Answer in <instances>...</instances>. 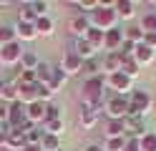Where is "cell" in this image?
<instances>
[{"label": "cell", "mask_w": 156, "mask_h": 151, "mask_svg": "<svg viewBox=\"0 0 156 151\" xmlns=\"http://www.w3.org/2000/svg\"><path fill=\"white\" fill-rule=\"evenodd\" d=\"M103 88H106L103 76H91V78H86L83 86H81V101H83V106L98 108L101 101H103Z\"/></svg>", "instance_id": "obj_1"}, {"label": "cell", "mask_w": 156, "mask_h": 151, "mask_svg": "<svg viewBox=\"0 0 156 151\" xmlns=\"http://www.w3.org/2000/svg\"><path fill=\"white\" fill-rule=\"evenodd\" d=\"M88 18H91V28L103 30V33L113 30L116 23H119V15H116L113 8H96L93 13H88Z\"/></svg>", "instance_id": "obj_2"}, {"label": "cell", "mask_w": 156, "mask_h": 151, "mask_svg": "<svg viewBox=\"0 0 156 151\" xmlns=\"http://www.w3.org/2000/svg\"><path fill=\"white\" fill-rule=\"evenodd\" d=\"M151 108V93L149 91H144V88H133L131 91V96H129V113L126 116H146V111Z\"/></svg>", "instance_id": "obj_3"}, {"label": "cell", "mask_w": 156, "mask_h": 151, "mask_svg": "<svg viewBox=\"0 0 156 151\" xmlns=\"http://www.w3.org/2000/svg\"><path fill=\"white\" fill-rule=\"evenodd\" d=\"M103 111H106V116H108V121L126 118V113H129V96L111 93L108 98H106V103H103Z\"/></svg>", "instance_id": "obj_4"}, {"label": "cell", "mask_w": 156, "mask_h": 151, "mask_svg": "<svg viewBox=\"0 0 156 151\" xmlns=\"http://www.w3.org/2000/svg\"><path fill=\"white\" fill-rule=\"evenodd\" d=\"M106 83H108V88L113 91V93H119V96H131V91H133L131 88L133 81L126 73H121V70H119V73H111L108 78H106Z\"/></svg>", "instance_id": "obj_5"}, {"label": "cell", "mask_w": 156, "mask_h": 151, "mask_svg": "<svg viewBox=\"0 0 156 151\" xmlns=\"http://www.w3.org/2000/svg\"><path fill=\"white\" fill-rule=\"evenodd\" d=\"M20 56H23L20 40H13V43H8V45L0 48V66H15V63H20Z\"/></svg>", "instance_id": "obj_6"}, {"label": "cell", "mask_w": 156, "mask_h": 151, "mask_svg": "<svg viewBox=\"0 0 156 151\" xmlns=\"http://www.w3.org/2000/svg\"><path fill=\"white\" fill-rule=\"evenodd\" d=\"M63 70V73L71 78V76H76V73H81V68H83V58L78 56V53H73V50H68V53H63V58H61V66H58Z\"/></svg>", "instance_id": "obj_7"}, {"label": "cell", "mask_w": 156, "mask_h": 151, "mask_svg": "<svg viewBox=\"0 0 156 151\" xmlns=\"http://www.w3.org/2000/svg\"><path fill=\"white\" fill-rule=\"evenodd\" d=\"M123 128H126V131H123V136H126V138H141L146 131H149V128H146L144 116H136V118L126 116V118H123Z\"/></svg>", "instance_id": "obj_8"}, {"label": "cell", "mask_w": 156, "mask_h": 151, "mask_svg": "<svg viewBox=\"0 0 156 151\" xmlns=\"http://www.w3.org/2000/svg\"><path fill=\"white\" fill-rule=\"evenodd\" d=\"M25 121H28V116H25V106L20 101L8 106V124H10V128H20Z\"/></svg>", "instance_id": "obj_9"}, {"label": "cell", "mask_w": 156, "mask_h": 151, "mask_svg": "<svg viewBox=\"0 0 156 151\" xmlns=\"http://www.w3.org/2000/svg\"><path fill=\"white\" fill-rule=\"evenodd\" d=\"M68 28H71V33L73 35H78V38H86V33L91 30V18H88V13H78L71 23H68Z\"/></svg>", "instance_id": "obj_10"}, {"label": "cell", "mask_w": 156, "mask_h": 151, "mask_svg": "<svg viewBox=\"0 0 156 151\" xmlns=\"http://www.w3.org/2000/svg\"><path fill=\"white\" fill-rule=\"evenodd\" d=\"M121 43H123V28H113L103 38V50H108V53H119Z\"/></svg>", "instance_id": "obj_11"}, {"label": "cell", "mask_w": 156, "mask_h": 151, "mask_svg": "<svg viewBox=\"0 0 156 151\" xmlns=\"http://www.w3.org/2000/svg\"><path fill=\"white\" fill-rule=\"evenodd\" d=\"M25 116H28L30 124H43L45 121V103L43 101H35V103L25 106Z\"/></svg>", "instance_id": "obj_12"}, {"label": "cell", "mask_w": 156, "mask_h": 151, "mask_svg": "<svg viewBox=\"0 0 156 151\" xmlns=\"http://www.w3.org/2000/svg\"><path fill=\"white\" fill-rule=\"evenodd\" d=\"M98 116H101V111H98V108L83 106V111H81V116H78V121H81V126H83V128H93L96 124H98Z\"/></svg>", "instance_id": "obj_13"}, {"label": "cell", "mask_w": 156, "mask_h": 151, "mask_svg": "<svg viewBox=\"0 0 156 151\" xmlns=\"http://www.w3.org/2000/svg\"><path fill=\"white\" fill-rule=\"evenodd\" d=\"M133 60L139 66H146V63H154L156 60V50H151L149 45H136V50H133Z\"/></svg>", "instance_id": "obj_14"}, {"label": "cell", "mask_w": 156, "mask_h": 151, "mask_svg": "<svg viewBox=\"0 0 156 151\" xmlns=\"http://www.w3.org/2000/svg\"><path fill=\"white\" fill-rule=\"evenodd\" d=\"M18 101L23 106H30L38 101V93H35V83L33 86H25V83H18Z\"/></svg>", "instance_id": "obj_15"}, {"label": "cell", "mask_w": 156, "mask_h": 151, "mask_svg": "<svg viewBox=\"0 0 156 151\" xmlns=\"http://www.w3.org/2000/svg\"><path fill=\"white\" fill-rule=\"evenodd\" d=\"M8 149H13V151H23L25 146H28V141H25V134L20 128H13L10 134H8V144H5Z\"/></svg>", "instance_id": "obj_16"}, {"label": "cell", "mask_w": 156, "mask_h": 151, "mask_svg": "<svg viewBox=\"0 0 156 151\" xmlns=\"http://www.w3.org/2000/svg\"><path fill=\"white\" fill-rule=\"evenodd\" d=\"M15 38H18V40H35V38H38V30H35L33 23H20V20H18Z\"/></svg>", "instance_id": "obj_17"}, {"label": "cell", "mask_w": 156, "mask_h": 151, "mask_svg": "<svg viewBox=\"0 0 156 151\" xmlns=\"http://www.w3.org/2000/svg\"><path fill=\"white\" fill-rule=\"evenodd\" d=\"M73 53H78L83 60H88V58H93L96 56V50L91 48V43L86 38H76V45H73Z\"/></svg>", "instance_id": "obj_18"}, {"label": "cell", "mask_w": 156, "mask_h": 151, "mask_svg": "<svg viewBox=\"0 0 156 151\" xmlns=\"http://www.w3.org/2000/svg\"><path fill=\"white\" fill-rule=\"evenodd\" d=\"M121 53H106V58H103V68H106V73H119L121 70Z\"/></svg>", "instance_id": "obj_19"}, {"label": "cell", "mask_w": 156, "mask_h": 151, "mask_svg": "<svg viewBox=\"0 0 156 151\" xmlns=\"http://www.w3.org/2000/svg\"><path fill=\"white\" fill-rule=\"evenodd\" d=\"M113 10H116V15L123 18V20H131L133 18V3H131V0H116Z\"/></svg>", "instance_id": "obj_20"}, {"label": "cell", "mask_w": 156, "mask_h": 151, "mask_svg": "<svg viewBox=\"0 0 156 151\" xmlns=\"http://www.w3.org/2000/svg\"><path fill=\"white\" fill-rule=\"evenodd\" d=\"M121 58H123V56H121ZM139 70H141V66L133 60V56H126V58L121 60V73H126L131 81H133L136 76H139Z\"/></svg>", "instance_id": "obj_21"}, {"label": "cell", "mask_w": 156, "mask_h": 151, "mask_svg": "<svg viewBox=\"0 0 156 151\" xmlns=\"http://www.w3.org/2000/svg\"><path fill=\"white\" fill-rule=\"evenodd\" d=\"M51 76H53V66L41 60L38 68H35V81H38V83H43V86H48V83H51Z\"/></svg>", "instance_id": "obj_22"}, {"label": "cell", "mask_w": 156, "mask_h": 151, "mask_svg": "<svg viewBox=\"0 0 156 151\" xmlns=\"http://www.w3.org/2000/svg\"><path fill=\"white\" fill-rule=\"evenodd\" d=\"M38 63H41V58H38L33 50H23V56H20V70H35Z\"/></svg>", "instance_id": "obj_23"}, {"label": "cell", "mask_w": 156, "mask_h": 151, "mask_svg": "<svg viewBox=\"0 0 156 151\" xmlns=\"http://www.w3.org/2000/svg\"><path fill=\"white\" fill-rule=\"evenodd\" d=\"M103 38H106V33L103 30H96V28H91L88 33H86V40L91 43L93 50H103Z\"/></svg>", "instance_id": "obj_24"}, {"label": "cell", "mask_w": 156, "mask_h": 151, "mask_svg": "<svg viewBox=\"0 0 156 151\" xmlns=\"http://www.w3.org/2000/svg\"><path fill=\"white\" fill-rule=\"evenodd\" d=\"M66 81H68V76L63 73L61 68H53V76H51V83H48V88L53 91V93H58L63 86H66Z\"/></svg>", "instance_id": "obj_25"}, {"label": "cell", "mask_w": 156, "mask_h": 151, "mask_svg": "<svg viewBox=\"0 0 156 151\" xmlns=\"http://www.w3.org/2000/svg\"><path fill=\"white\" fill-rule=\"evenodd\" d=\"M41 128H43V134H53V136H58V138H61V134H63L66 124H63V118H58V121H43V124H41Z\"/></svg>", "instance_id": "obj_26"}, {"label": "cell", "mask_w": 156, "mask_h": 151, "mask_svg": "<svg viewBox=\"0 0 156 151\" xmlns=\"http://www.w3.org/2000/svg\"><path fill=\"white\" fill-rule=\"evenodd\" d=\"M123 38L131 40L133 45H141L144 43V30L139 25H129V28H123Z\"/></svg>", "instance_id": "obj_27"}, {"label": "cell", "mask_w": 156, "mask_h": 151, "mask_svg": "<svg viewBox=\"0 0 156 151\" xmlns=\"http://www.w3.org/2000/svg\"><path fill=\"white\" fill-rule=\"evenodd\" d=\"M53 20L51 15H43V18H38L35 20V30H38V35H53Z\"/></svg>", "instance_id": "obj_28"}, {"label": "cell", "mask_w": 156, "mask_h": 151, "mask_svg": "<svg viewBox=\"0 0 156 151\" xmlns=\"http://www.w3.org/2000/svg\"><path fill=\"white\" fill-rule=\"evenodd\" d=\"M41 151H61V138L53 134H43L41 138Z\"/></svg>", "instance_id": "obj_29"}, {"label": "cell", "mask_w": 156, "mask_h": 151, "mask_svg": "<svg viewBox=\"0 0 156 151\" xmlns=\"http://www.w3.org/2000/svg\"><path fill=\"white\" fill-rule=\"evenodd\" d=\"M139 28L144 30V33H156V10H149V13L141 18Z\"/></svg>", "instance_id": "obj_30"}, {"label": "cell", "mask_w": 156, "mask_h": 151, "mask_svg": "<svg viewBox=\"0 0 156 151\" xmlns=\"http://www.w3.org/2000/svg\"><path fill=\"white\" fill-rule=\"evenodd\" d=\"M35 20H38V13L33 10V3H23L20 5V23H33L35 25Z\"/></svg>", "instance_id": "obj_31"}, {"label": "cell", "mask_w": 156, "mask_h": 151, "mask_svg": "<svg viewBox=\"0 0 156 151\" xmlns=\"http://www.w3.org/2000/svg\"><path fill=\"white\" fill-rule=\"evenodd\" d=\"M123 118L121 121H108L106 124V138H116V136H123Z\"/></svg>", "instance_id": "obj_32"}, {"label": "cell", "mask_w": 156, "mask_h": 151, "mask_svg": "<svg viewBox=\"0 0 156 151\" xmlns=\"http://www.w3.org/2000/svg\"><path fill=\"white\" fill-rule=\"evenodd\" d=\"M139 146H141V151H156V134L154 131H146L139 138Z\"/></svg>", "instance_id": "obj_33"}, {"label": "cell", "mask_w": 156, "mask_h": 151, "mask_svg": "<svg viewBox=\"0 0 156 151\" xmlns=\"http://www.w3.org/2000/svg\"><path fill=\"white\" fill-rule=\"evenodd\" d=\"M126 136H116V138H106V144H103V151H123L126 146Z\"/></svg>", "instance_id": "obj_34"}, {"label": "cell", "mask_w": 156, "mask_h": 151, "mask_svg": "<svg viewBox=\"0 0 156 151\" xmlns=\"http://www.w3.org/2000/svg\"><path fill=\"white\" fill-rule=\"evenodd\" d=\"M13 40H18V38H15V28H10V25H0V48L8 45V43H13Z\"/></svg>", "instance_id": "obj_35"}, {"label": "cell", "mask_w": 156, "mask_h": 151, "mask_svg": "<svg viewBox=\"0 0 156 151\" xmlns=\"http://www.w3.org/2000/svg\"><path fill=\"white\" fill-rule=\"evenodd\" d=\"M8 101V106L10 103H15L18 101V83L13 86V83H5V93H3V103Z\"/></svg>", "instance_id": "obj_36"}, {"label": "cell", "mask_w": 156, "mask_h": 151, "mask_svg": "<svg viewBox=\"0 0 156 151\" xmlns=\"http://www.w3.org/2000/svg\"><path fill=\"white\" fill-rule=\"evenodd\" d=\"M35 93H38V101H43V103H51V98H53V91L43 83H35Z\"/></svg>", "instance_id": "obj_37"}, {"label": "cell", "mask_w": 156, "mask_h": 151, "mask_svg": "<svg viewBox=\"0 0 156 151\" xmlns=\"http://www.w3.org/2000/svg\"><path fill=\"white\" fill-rule=\"evenodd\" d=\"M81 70H86V73H88V78L91 76H98V70H101V63L96 58H88V60H83V68Z\"/></svg>", "instance_id": "obj_38"}, {"label": "cell", "mask_w": 156, "mask_h": 151, "mask_svg": "<svg viewBox=\"0 0 156 151\" xmlns=\"http://www.w3.org/2000/svg\"><path fill=\"white\" fill-rule=\"evenodd\" d=\"M58 118H61V106L45 103V121H58Z\"/></svg>", "instance_id": "obj_39"}, {"label": "cell", "mask_w": 156, "mask_h": 151, "mask_svg": "<svg viewBox=\"0 0 156 151\" xmlns=\"http://www.w3.org/2000/svg\"><path fill=\"white\" fill-rule=\"evenodd\" d=\"M18 83H25V86L38 83L35 81V70H20V81H18Z\"/></svg>", "instance_id": "obj_40"}, {"label": "cell", "mask_w": 156, "mask_h": 151, "mask_svg": "<svg viewBox=\"0 0 156 151\" xmlns=\"http://www.w3.org/2000/svg\"><path fill=\"white\" fill-rule=\"evenodd\" d=\"M48 8H51V5H48L45 0H35V3H33V10L38 13V18H43V15H48Z\"/></svg>", "instance_id": "obj_41"}, {"label": "cell", "mask_w": 156, "mask_h": 151, "mask_svg": "<svg viewBox=\"0 0 156 151\" xmlns=\"http://www.w3.org/2000/svg\"><path fill=\"white\" fill-rule=\"evenodd\" d=\"M144 45H149L151 50H156V33H144Z\"/></svg>", "instance_id": "obj_42"}, {"label": "cell", "mask_w": 156, "mask_h": 151, "mask_svg": "<svg viewBox=\"0 0 156 151\" xmlns=\"http://www.w3.org/2000/svg\"><path fill=\"white\" fill-rule=\"evenodd\" d=\"M123 151H141L139 138H129V141H126V146H123Z\"/></svg>", "instance_id": "obj_43"}, {"label": "cell", "mask_w": 156, "mask_h": 151, "mask_svg": "<svg viewBox=\"0 0 156 151\" xmlns=\"http://www.w3.org/2000/svg\"><path fill=\"white\" fill-rule=\"evenodd\" d=\"M0 124H8V103H0Z\"/></svg>", "instance_id": "obj_44"}, {"label": "cell", "mask_w": 156, "mask_h": 151, "mask_svg": "<svg viewBox=\"0 0 156 151\" xmlns=\"http://www.w3.org/2000/svg\"><path fill=\"white\" fill-rule=\"evenodd\" d=\"M83 151H103V146H98V144H88V146H83Z\"/></svg>", "instance_id": "obj_45"}, {"label": "cell", "mask_w": 156, "mask_h": 151, "mask_svg": "<svg viewBox=\"0 0 156 151\" xmlns=\"http://www.w3.org/2000/svg\"><path fill=\"white\" fill-rule=\"evenodd\" d=\"M3 93H5V81H0V101H3Z\"/></svg>", "instance_id": "obj_46"}, {"label": "cell", "mask_w": 156, "mask_h": 151, "mask_svg": "<svg viewBox=\"0 0 156 151\" xmlns=\"http://www.w3.org/2000/svg\"><path fill=\"white\" fill-rule=\"evenodd\" d=\"M23 151H41V146H25Z\"/></svg>", "instance_id": "obj_47"}, {"label": "cell", "mask_w": 156, "mask_h": 151, "mask_svg": "<svg viewBox=\"0 0 156 151\" xmlns=\"http://www.w3.org/2000/svg\"><path fill=\"white\" fill-rule=\"evenodd\" d=\"M154 8H156V0H154Z\"/></svg>", "instance_id": "obj_48"}, {"label": "cell", "mask_w": 156, "mask_h": 151, "mask_svg": "<svg viewBox=\"0 0 156 151\" xmlns=\"http://www.w3.org/2000/svg\"><path fill=\"white\" fill-rule=\"evenodd\" d=\"M61 151H63V149H61Z\"/></svg>", "instance_id": "obj_49"}]
</instances>
